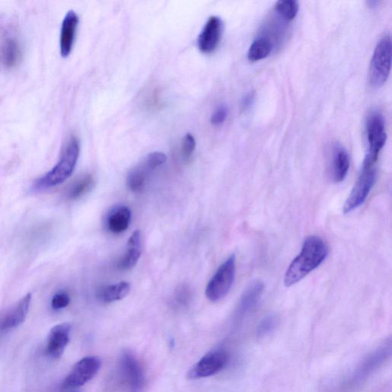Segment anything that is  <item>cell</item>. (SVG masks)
<instances>
[{
    "instance_id": "obj_1",
    "label": "cell",
    "mask_w": 392,
    "mask_h": 392,
    "mask_svg": "<svg viewBox=\"0 0 392 392\" xmlns=\"http://www.w3.org/2000/svg\"><path fill=\"white\" fill-rule=\"evenodd\" d=\"M328 253V246L321 237L315 235L307 237L301 253L292 261L284 276L285 286H293L303 280L324 262Z\"/></svg>"
},
{
    "instance_id": "obj_2",
    "label": "cell",
    "mask_w": 392,
    "mask_h": 392,
    "mask_svg": "<svg viewBox=\"0 0 392 392\" xmlns=\"http://www.w3.org/2000/svg\"><path fill=\"white\" fill-rule=\"evenodd\" d=\"M79 155V141L72 136L67 143L58 162L50 171L34 182L33 189L40 191L61 185L72 175Z\"/></svg>"
},
{
    "instance_id": "obj_3",
    "label": "cell",
    "mask_w": 392,
    "mask_h": 392,
    "mask_svg": "<svg viewBox=\"0 0 392 392\" xmlns=\"http://www.w3.org/2000/svg\"><path fill=\"white\" fill-rule=\"evenodd\" d=\"M377 168L375 163L364 159L362 172L343 206V212H352L362 205L373 189L377 179Z\"/></svg>"
},
{
    "instance_id": "obj_4",
    "label": "cell",
    "mask_w": 392,
    "mask_h": 392,
    "mask_svg": "<svg viewBox=\"0 0 392 392\" xmlns=\"http://www.w3.org/2000/svg\"><path fill=\"white\" fill-rule=\"evenodd\" d=\"M391 67V40L390 36H384L376 45L371 60L370 81L374 88H380L390 75Z\"/></svg>"
},
{
    "instance_id": "obj_5",
    "label": "cell",
    "mask_w": 392,
    "mask_h": 392,
    "mask_svg": "<svg viewBox=\"0 0 392 392\" xmlns=\"http://www.w3.org/2000/svg\"><path fill=\"white\" fill-rule=\"evenodd\" d=\"M236 259L230 256L215 272L205 289V296L211 302L224 298L232 288L236 271Z\"/></svg>"
},
{
    "instance_id": "obj_6",
    "label": "cell",
    "mask_w": 392,
    "mask_h": 392,
    "mask_svg": "<svg viewBox=\"0 0 392 392\" xmlns=\"http://www.w3.org/2000/svg\"><path fill=\"white\" fill-rule=\"evenodd\" d=\"M391 355V340L384 342L370 353L356 368L350 379V387H357L364 383L370 376L386 362Z\"/></svg>"
},
{
    "instance_id": "obj_7",
    "label": "cell",
    "mask_w": 392,
    "mask_h": 392,
    "mask_svg": "<svg viewBox=\"0 0 392 392\" xmlns=\"http://www.w3.org/2000/svg\"><path fill=\"white\" fill-rule=\"evenodd\" d=\"M119 370L123 384L130 392H141L145 385L143 368L133 352L125 351L120 358Z\"/></svg>"
},
{
    "instance_id": "obj_8",
    "label": "cell",
    "mask_w": 392,
    "mask_h": 392,
    "mask_svg": "<svg viewBox=\"0 0 392 392\" xmlns=\"http://www.w3.org/2000/svg\"><path fill=\"white\" fill-rule=\"evenodd\" d=\"M102 361L97 356L84 357L77 363L63 383L65 390H76L84 386L97 374Z\"/></svg>"
},
{
    "instance_id": "obj_9",
    "label": "cell",
    "mask_w": 392,
    "mask_h": 392,
    "mask_svg": "<svg viewBox=\"0 0 392 392\" xmlns=\"http://www.w3.org/2000/svg\"><path fill=\"white\" fill-rule=\"evenodd\" d=\"M366 133L370 149L365 159L376 163L387 140L385 119L380 112L373 111L368 117Z\"/></svg>"
},
{
    "instance_id": "obj_10",
    "label": "cell",
    "mask_w": 392,
    "mask_h": 392,
    "mask_svg": "<svg viewBox=\"0 0 392 392\" xmlns=\"http://www.w3.org/2000/svg\"><path fill=\"white\" fill-rule=\"evenodd\" d=\"M229 356L224 350H214L207 352L190 368L187 376L189 379H201L210 377L224 368Z\"/></svg>"
},
{
    "instance_id": "obj_11",
    "label": "cell",
    "mask_w": 392,
    "mask_h": 392,
    "mask_svg": "<svg viewBox=\"0 0 392 392\" xmlns=\"http://www.w3.org/2000/svg\"><path fill=\"white\" fill-rule=\"evenodd\" d=\"M32 295L28 294L10 309L0 315V334L12 331L22 325L29 311Z\"/></svg>"
},
{
    "instance_id": "obj_12",
    "label": "cell",
    "mask_w": 392,
    "mask_h": 392,
    "mask_svg": "<svg viewBox=\"0 0 392 392\" xmlns=\"http://www.w3.org/2000/svg\"><path fill=\"white\" fill-rule=\"evenodd\" d=\"M223 33V22L219 17H211L206 22L197 40L198 48L204 54H211L218 48Z\"/></svg>"
},
{
    "instance_id": "obj_13",
    "label": "cell",
    "mask_w": 392,
    "mask_h": 392,
    "mask_svg": "<svg viewBox=\"0 0 392 392\" xmlns=\"http://www.w3.org/2000/svg\"><path fill=\"white\" fill-rule=\"evenodd\" d=\"M71 330L72 326L68 322L54 327L47 338L45 354L53 359H58L63 356L70 340Z\"/></svg>"
},
{
    "instance_id": "obj_14",
    "label": "cell",
    "mask_w": 392,
    "mask_h": 392,
    "mask_svg": "<svg viewBox=\"0 0 392 392\" xmlns=\"http://www.w3.org/2000/svg\"><path fill=\"white\" fill-rule=\"evenodd\" d=\"M79 22L78 15L75 11L67 13L61 24L60 35L61 55L64 58L70 55L72 51Z\"/></svg>"
},
{
    "instance_id": "obj_15",
    "label": "cell",
    "mask_w": 392,
    "mask_h": 392,
    "mask_svg": "<svg viewBox=\"0 0 392 392\" xmlns=\"http://www.w3.org/2000/svg\"><path fill=\"white\" fill-rule=\"evenodd\" d=\"M142 234L141 230H136L130 237L127 251L121 257L118 263V267L121 271H128L134 267L142 255Z\"/></svg>"
},
{
    "instance_id": "obj_16",
    "label": "cell",
    "mask_w": 392,
    "mask_h": 392,
    "mask_svg": "<svg viewBox=\"0 0 392 392\" xmlns=\"http://www.w3.org/2000/svg\"><path fill=\"white\" fill-rule=\"evenodd\" d=\"M265 285L261 281H255L244 291L237 310V318H244L256 308L261 296L264 293Z\"/></svg>"
},
{
    "instance_id": "obj_17",
    "label": "cell",
    "mask_w": 392,
    "mask_h": 392,
    "mask_svg": "<svg viewBox=\"0 0 392 392\" xmlns=\"http://www.w3.org/2000/svg\"><path fill=\"white\" fill-rule=\"evenodd\" d=\"M22 56V47L17 38L6 37L0 45V63L6 68H12L19 63Z\"/></svg>"
},
{
    "instance_id": "obj_18",
    "label": "cell",
    "mask_w": 392,
    "mask_h": 392,
    "mask_svg": "<svg viewBox=\"0 0 392 392\" xmlns=\"http://www.w3.org/2000/svg\"><path fill=\"white\" fill-rule=\"evenodd\" d=\"M350 166L349 153L343 146L336 144L333 150L331 175L333 180L338 183L347 178Z\"/></svg>"
},
{
    "instance_id": "obj_19",
    "label": "cell",
    "mask_w": 392,
    "mask_h": 392,
    "mask_svg": "<svg viewBox=\"0 0 392 392\" xmlns=\"http://www.w3.org/2000/svg\"><path fill=\"white\" fill-rule=\"evenodd\" d=\"M132 221V211L127 206H118L109 213L107 227L113 234L125 233Z\"/></svg>"
},
{
    "instance_id": "obj_20",
    "label": "cell",
    "mask_w": 392,
    "mask_h": 392,
    "mask_svg": "<svg viewBox=\"0 0 392 392\" xmlns=\"http://www.w3.org/2000/svg\"><path fill=\"white\" fill-rule=\"evenodd\" d=\"M95 179L90 174L84 175L75 180L65 191V196L69 200L79 199L86 196L94 188Z\"/></svg>"
},
{
    "instance_id": "obj_21",
    "label": "cell",
    "mask_w": 392,
    "mask_h": 392,
    "mask_svg": "<svg viewBox=\"0 0 392 392\" xmlns=\"http://www.w3.org/2000/svg\"><path fill=\"white\" fill-rule=\"evenodd\" d=\"M130 288H132L128 282H119L102 289L99 291L98 297L107 304L119 301L128 296Z\"/></svg>"
},
{
    "instance_id": "obj_22",
    "label": "cell",
    "mask_w": 392,
    "mask_h": 392,
    "mask_svg": "<svg viewBox=\"0 0 392 392\" xmlns=\"http://www.w3.org/2000/svg\"><path fill=\"white\" fill-rule=\"evenodd\" d=\"M274 49V43L270 38L261 36L252 42L248 52V58L256 63L266 58L271 55Z\"/></svg>"
},
{
    "instance_id": "obj_23",
    "label": "cell",
    "mask_w": 392,
    "mask_h": 392,
    "mask_svg": "<svg viewBox=\"0 0 392 392\" xmlns=\"http://www.w3.org/2000/svg\"><path fill=\"white\" fill-rule=\"evenodd\" d=\"M150 171L145 164L137 166L130 171L127 178V187L133 193H141L148 180Z\"/></svg>"
},
{
    "instance_id": "obj_24",
    "label": "cell",
    "mask_w": 392,
    "mask_h": 392,
    "mask_svg": "<svg viewBox=\"0 0 392 392\" xmlns=\"http://www.w3.org/2000/svg\"><path fill=\"white\" fill-rule=\"evenodd\" d=\"M299 7L298 2L295 0H286L276 3L275 10L283 20L290 22L296 18Z\"/></svg>"
},
{
    "instance_id": "obj_25",
    "label": "cell",
    "mask_w": 392,
    "mask_h": 392,
    "mask_svg": "<svg viewBox=\"0 0 392 392\" xmlns=\"http://www.w3.org/2000/svg\"><path fill=\"white\" fill-rule=\"evenodd\" d=\"M279 318L275 315H268L260 322L257 329L258 337H265L274 331L279 325Z\"/></svg>"
},
{
    "instance_id": "obj_26",
    "label": "cell",
    "mask_w": 392,
    "mask_h": 392,
    "mask_svg": "<svg viewBox=\"0 0 392 392\" xmlns=\"http://www.w3.org/2000/svg\"><path fill=\"white\" fill-rule=\"evenodd\" d=\"M196 148L195 136L191 134H187L183 137L181 145L182 156L186 161L189 160L193 157Z\"/></svg>"
},
{
    "instance_id": "obj_27",
    "label": "cell",
    "mask_w": 392,
    "mask_h": 392,
    "mask_svg": "<svg viewBox=\"0 0 392 392\" xmlns=\"http://www.w3.org/2000/svg\"><path fill=\"white\" fill-rule=\"evenodd\" d=\"M166 160L167 157L165 153L162 152H153L150 153L147 159H146L144 164L147 166L151 171L165 164Z\"/></svg>"
},
{
    "instance_id": "obj_28",
    "label": "cell",
    "mask_w": 392,
    "mask_h": 392,
    "mask_svg": "<svg viewBox=\"0 0 392 392\" xmlns=\"http://www.w3.org/2000/svg\"><path fill=\"white\" fill-rule=\"evenodd\" d=\"M70 297H69L66 292L59 291L52 299V308L55 311L63 310L70 304Z\"/></svg>"
},
{
    "instance_id": "obj_29",
    "label": "cell",
    "mask_w": 392,
    "mask_h": 392,
    "mask_svg": "<svg viewBox=\"0 0 392 392\" xmlns=\"http://www.w3.org/2000/svg\"><path fill=\"white\" fill-rule=\"evenodd\" d=\"M228 107L226 105H220L214 111L211 117V124L214 126H220L228 118Z\"/></svg>"
},
{
    "instance_id": "obj_30",
    "label": "cell",
    "mask_w": 392,
    "mask_h": 392,
    "mask_svg": "<svg viewBox=\"0 0 392 392\" xmlns=\"http://www.w3.org/2000/svg\"><path fill=\"white\" fill-rule=\"evenodd\" d=\"M253 100H255V93L253 92H250V93L246 95L242 103L243 110L249 109L253 103Z\"/></svg>"
},
{
    "instance_id": "obj_31",
    "label": "cell",
    "mask_w": 392,
    "mask_h": 392,
    "mask_svg": "<svg viewBox=\"0 0 392 392\" xmlns=\"http://www.w3.org/2000/svg\"><path fill=\"white\" fill-rule=\"evenodd\" d=\"M379 2L378 1H370L368 2V4L370 5L371 7L375 6L376 4H378Z\"/></svg>"
},
{
    "instance_id": "obj_32",
    "label": "cell",
    "mask_w": 392,
    "mask_h": 392,
    "mask_svg": "<svg viewBox=\"0 0 392 392\" xmlns=\"http://www.w3.org/2000/svg\"><path fill=\"white\" fill-rule=\"evenodd\" d=\"M66 391H65V392H78V391H76L75 390H66Z\"/></svg>"
}]
</instances>
